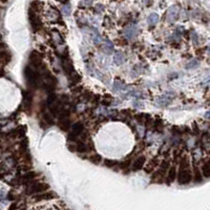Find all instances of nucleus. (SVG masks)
Masks as SVG:
<instances>
[{"label":"nucleus","mask_w":210,"mask_h":210,"mask_svg":"<svg viewBox=\"0 0 210 210\" xmlns=\"http://www.w3.org/2000/svg\"><path fill=\"white\" fill-rule=\"evenodd\" d=\"M176 180L180 185H187L192 181V172L190 169V163L186 156L181 158L179 163V170Z\"/></svg>","instance_id":"nucleus-1"},{"label":"nucleus","mask_w":210,"mask_h":210,"mask_svg":"<svg viewBox=\"0 0 210 210\" xmlns=\"http://www.w3.org/2000/svg\"><path fill=\"white\" fill-rule=\"evenodd\" d=\"M24 76H25L28 86L37 87V85L39 84V80H40V76H39L38 72L35 68L31 67V66H25V68H24Z\"/></svg>","instance_id":"nucleus-2"},{"label":"nucleus","mask_w":210,"mask_h":210,"mask_svg":"<svg viewBox=\"0 0 210 210\" xmlns=\"http://www.w3.org/2000/svg\"><path fill=\"white\" fill-rule=\"evenodd\" d=\"M50 189V186L45 183H40V182H32L30 184H27V188H26V192L28 194H40L44 193Z\"/></svg>","instance_id":"nucleus-3"},{"label":"nucleus","mask_w":210,"mask_h":210,"mask_svg":"<svg viewBox=\"0 0 210 210\" xmlns=\"http://www.w3.org/2000/svg\"><path fill=\"white\" fill-rule=\"evenodd\" d=\"M28 19H30L31 25H32L33 30H34L35 32H38L41 28V21H40V19H39V17L36 15V13L33 12L32 8L28 11Z\"/></svg>","instance_id":"nucleus-4"},{"label":"nucleus","mask_w":210,"mask_h":210,"mask_svg":"<svg viewBox=\"0 0 210 210\" xmlns=\"http://www.w3.org/2000/svg\"><path fill=\"white\" fill-rule=\"evenodd\" d=\"M176 176H178V168H176V165H171L169 169H168L166 178H165L166 184L170 185L171 183H173L176 180Z\"/></svg>","instance_id":"nucleus-5"},{"label":"nucleus","mask_w":210,"mask_h":210,"mask_svg":"<svg viewBox=\"0 0 210 210\" xmlns=\"http://www.w3.org/2000/svg\"><path fill=\"white\" fill-rule=\"evenodd\" d=\"M30 62L34 66L35 69L39 68L40 66L42 65V60H41V57L40 55L38 54L37 52H32V54L30 55Z\"/></svg>","instance_id":"nucleus-6"},{"label":"nucleus","mask_w":210,"mask_h":210,"mask_svg":"<svg viewBox=\"0 0 210 210\" xmlns=\"http://www.w3.org/2000/svg\"><path fill=\"white\" fill-rule=\"evenodd\" d=\"M145 162H146V158L144 156H141L139 158H137L131 165V170L132 171H139V170H141L144 167Z\"/></svg>","instance_id":"nucleus-7"},{"label":"nucleus","mask_w":210,"mask_h":210,"mask_svg":"<svg viewBox=\"0 0 210 210\" xmlns=\"http://www.w3.org/2000/svg\"><path fill=\"white\" fill-rule=\"evenodd\" d=\"M159 166V159L158 158H152L151 160L148 161V163L145 166L144 170L146 173H151L156 170V168Z\"/></svg>","instance_id":"nucleus-8"},{"label":"nucleus","mask_w":210,"mask_h":210,"mask_svg":"<svg viewBox=\"0 0 210 210\" xmlns=\"http://www.w3.org/2000/svg\"><path fill=\"white\" fill-rule=\"evenodd\" d=\"M75 146V152H79V153H85V152L88 151V147H87V143H84L82 140L77 141L76 143H74Z\"/></svg>","instance_id":"nucleus-9"},{"label":"nucleus","mask_w":210,"mask_h":210,"mask_svg":"<svg viewBox=\"0 0 210 210\" xmlns=\"http://www.w3.org/2000/svg\"><path fill=\"white\" fill-rule=\"evenodd\" d=\"M62 67H63L64 72H65L66 74L68 75V76H70V75H72L73 73H75L74 66H73L72 62H70L69 58L63 59V61H62Z\"/></svg>","instance_id":"nucleus-10"},{"label":"nucleus","mask_w":210,"mask_h":210,"mask_svg":"<svg viewBox=\"0 0 210 210\" xmlns=\"http://www.w3.org/2000/svg\"><path fill=\"white\" fill-rule=\"evenodd\" d=\"M83 131H84V126L81 122H77L75 124H73L72 131H70L73 134H75L77 137H80L83 134Z\"/></svg>","instance_id":"nucleus-11"},{"label":"nucleus","mask_w":210,"mask_h":210,"mask_svg":"<svg viewBox=\"0 0 210 210\" xmlns=\"http://www.w3.org/2000/svg\"><path fill=\"white\" fill-rule=\"evenodd\" d=\"M57 198V195L54 192H44V193L36 194L34 195V200L36 201H42V200H50V199Z\"/></svg>","instance_id":"nucleus-12"},{"label":"nucleus","mask_w":210,"mask_h":210,"mask_svg":"<svg viewBox=\"0 0 210 210\" xmlns=\"http://www.w3.org/2000/svg\"><path fill=\"white\" fill-rule=\"evenodd\" d=\"M201 171H202L203 178H210V160H206L203 163L202 167H201Z\"/></svg>","instance_id":"nucleus-13"},{"label":"nucleus","mask_w":210,"mask_h":210,"mask_svg":"<svg viewBox=\"0 0 210 210\" xmlns=\"http://www.w3.org/2000/svg\"><path fill=\"white\" fill-rule=\"evenodd\" d=\"M23 99H24V106H25L26 110H30L32 107L33 103V96L30 92H23Z\"/></svg>","instance_id":"nucleus-14"},{"label":"nucleus","mask_w":210,"mask_h":210,"mask_svg":"<svg viewBox=\"0 0 210 210\" xmlns=\"http://www.w3.org/2000/svg\"><path fill=\"white\" fill-rule=\"evenodd\" d=\"M12 58V55L8 52V50H1L0 52V61H2L4 64L8 63Z\"/></svg>","instance_id":"nucleus-15"},{"label":"nucleus","mask_w":210,"mask_h":210,"mask_svg":"<svg viewBox=\"0 0 210 210\" xmlns=\"http://www.w3.org/2000/svg\"><path fill=\"white\" fill-rule=\"evenodd\" d=\"M193 180H194V182H196V183H200V182H202L203 181V174H202V171H201L200 169H199L198 167H195L194 166L193 167Z\"/></svg>","instance_id":"nucleus-16"},{"label":"nucleus","mask_w":210,"mask_h":210,"mask_svg":"<svg viewBox=\"0 0 210 210\" xmlns=\"http://www.w3.org/2000/svg\"><path fill=\"white\" fill-rule=\"evenodd\" d=\"M70 126V121L69 119H64V120H59V128L62 129L63 131H66V130L69 129Z\"/></svg>","instance_id":"nucleus-17"},{"label":"nucleus","mask_w":210,"mask_h":210,"mask_svg":"<svg viewBox=\"0 0 210 210\" xmlns=\"http://www.w3.org/2000/svg\"><path fill=\"white\" fill-rule=\"evenodd\" d=\"M153 129L156 130V131H161V130L163 129V122L161 119H156V121H154L153 123Z\"/></svg>","instance_id":"nucleus-18"},{"label":"nucleus","mask_w":210,"mask_h":210,"mask_svg":"<svg viewBox=\"0 0 210 210\" xmlns=\"http://www.w3.org/2000/svg\"><path fill=\"white\" fill-rule=\"evenodd\" d=\"M130 164H131V161L128 159V160H125V161H123V162L119 163V167H120L121 169L124 171V170L128 169V168L130 167Z\"/></svg>","instance_id":"nucleus-19"},{"label":"nucleus","mask_w":210,"mask_h":210,"mask_svg":"<svg viewBox=\"0 0 210 210\" xmlns=\"http://www.w3.org/2000/svg\"><path fill=\"white\" fill-rule=\"evenodd\" d=\"M69 77V79H70V81H72L73 83H75V84H77L79 82V81L81 80V77H80V75L78 74V73H73L72 75H70V76H68Z\"/></svg>","instance_id":"nucleus-20"},{"label":"nucleus","mask_w":210,"mask_h":210,"mask_svg":"<svg viewBox=\"0 0 210 210\" xmlns=\"http://www.w3.org/2000/svg\"><path fill=\"white\" fill-rule=\"evenodd\" d=\"M89 161L92 163H94V164H99V163L102 161V158H101V156H99L98 153H95V154H92V157H89Z\"/></svg>","instance_id":"nucleus-21"},{"label":"nucleus","mask_w":210,"mask_h":210,"mask_svg":"<svg viewBox=\"0 0 210 210\" xmlns=\"http://www.w3.org/2000/svg\"><path fill=\"white\" fill-rule=\"evenodd\" d=\"M43 121L45 122L46 125H52V124H54V120H53L52 116H50V114H47V112L43 115Z\"/></svg>","instance_id":"nucleus-22"},{"label":"nucleus","mask_w":210,"mask_h":210,"mask_svg":"<svg viewBox=\"0 0 210 210\" xmlns=\"http://www.w3.org/2000/svg\"><path fill=\"white\" fill-rule=\"evenodd\" d=\"M104 165L109 168H114L115 166H117V165H119L118 162H116V161L114 160H109V159H106V160H104Z\"/></svg>","instance_id":"nucleus-23"},{"label":"nucleus","mask_w":210,"mask_h":210,"mask_svg":"<svg viewBox=\"0 0 210 210\" xmlns=\"http://www.w3.org/2000/svg\"><path fill=\"white\" fill-rule=\"evenodd\" d=\"M17 208V203H14V204H12L10 206V208H8V210H14Z\"/></svg>","instance_id":"nucleus-24"},{"label":"nucleus","mask_w":210,"mask_h":210,"mask_svg":"<svg viewBox=\"0 0 210 210\" xmlns=\"http://www.w3.org/2000/svg\"><path fill=\"white\" fill-rule=\"evenodd\" d=\"M206 117H207V118H208V119H210V111H209V112H207V114H206Z\"/></svg>","instance_id":"nucleus-25"}]
</instances>
